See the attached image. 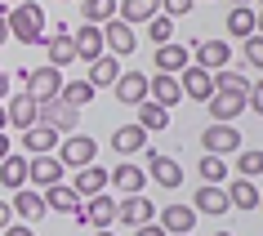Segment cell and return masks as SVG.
Instances as JSON below:
<instances>
[{"label":"cell","mask_w":263,"mask_h":236,"mask_svg":"<svg viewBox=\"0 0 263 236\" xmlns=\"http://www.w3.org/2000/svg\"><path fill=\"white\" fill-rule=\"evenodd\" d=\"M9 36L23 45H45V36H49V27H45V9L36 5V0H23V5H14L9 9Z\"/></svg>","instance_id":"6da1fadb"},{"label":"cell","mask_w":263,"mask_h":236,"mask_svg":"<svg viewBox=\"0 0 263 236\" xmlns=\"http://www.w3.org/2000/svg\"><path fill=\"white\" fill-rule=\"evenodd\" d=\"M18 81H23V89H27L36 103H49V98H58V89H63V71L45 63V67H23Z\"/></svg>","instance_id":"7a4b0ae2"},{"label":"cell","mask_w":263,"mask_h":236,"mask_svg":"<svg viewBox=\"0 0 263 236\" xmlns=\"http://www.w3.org/2000/svg\"><path fill=\"white\" fill-rule=\"evenodd\" d=\"M58 161H63V169H85V165H94V156H98V139H85V134H67V139L58 143Z\"/></svg>","instance_id":"3957f363"},{"label":"cell","mask_w":263,"mask_h":236,"mask_svg":"<svg viewBox=\"0 0 263 236\" xmlns=\"http://www.w3.org/2000/svg\"><path fill=\"white\" fill-rule=\"evenodd\" d=\"M76 223H85V227H94V232H107L111 223H116V201H111L107 192L89 196L81 209H76Z\"/></svg>","instance_id":"277c9868"},{"label":"cell","mask_w":263,"mask_h":236,"mask_svg":"<svg viewBox=\"0 0 263 236\" xmlns=\"http://www.w3.org/2000/svg\"><path fill=\"white\" fill-rule=\"evenodd\" d=\"M187 54L196 58V67H205V71H223V67H232V45L228 41H192L187 45Z\"/></svg>","instance_id":"5b68a950"},{"label":"cell","mask_w":263,"mask_h":236,"mask_svg":"<svg viewBox=\"0 0 263 236\" xmlns=\"http://www.w3.org/2000/svg\"><path fill=\"white\" fill-rule=\"evenodd\" d=\"M147 85H152V76H147V71L125 67L121 81L111 85V94H116V103H125V107H139V103H147Z\"/></svg>","instance_id":"8992f818"},{"label":"cell","mask_w":263,"mask_h":236,"mask_svg":"<svg viewBox=\"0 0 263 236\" xmlns=\"http://www.w3.org/2000/svg\"><path fill=\"white\" fill-rule=\"evenodd\" d=\"M45 54H49V67H67V63H76V45H71V27L67 23H54L49 27V36H45Z\"/></svg>","instance_id":"52a82bcc"},{"label":"cell","mask_w":263,"mask_h":236,"mask_svg":"<svg viewBox=\"0 0 263 236\" xmlns=\"http://www.w3.org/2000/svg\"><path fill=\"white\" fill-rule=\"evenodd\" d=\"M36 125H49V129H58V134H76L81 111L67 107V103H58V98H49V103H41V121H36Z\"/></svg>","instance_id":"ba28073f"},{"label":"cell","mask_w":263,"mask_h":236,"mask_svg":"<svg viewBox=\"0 0 263 236\" xmlns=\"http://www.w3.org/2000/svg\"><path fill=\"white\" fill-rule=\"evenodd\" d=\"M179 85H183V98H192V103H210L214 98V71H205V67H183Z\"/></svg>","instance_id":"9c48e42d"},{"label":"cell","mask_w":263,"mask_h":236,"mask_svg":"<svg viewBox=\"0 0 263 236\" xmlns=\"http://www.w3.org/2000/svg\"><path fill=\"white\" fill-rule=\"evenodd\" d=\"M5 111H9V125H14L18 134H27V129L36 125V121H41V103H36V98H31L27 89L9 98V103H5Z\"/></svg>","instance_id":"30bf717a"},{"label":"cell","mask_w":263,"mask_h":236,"mask_svg":"<svg viewBox=\"0 0 263 236\" xmlns=\"http://www.w3.org/2000/svg\"><path fill=\"white\" fill-rule=\"evenodd\" d=\"M103 45H107L111 58H125V54H134V49H139V36H134V27H129V23L111 18L107 27H103Z\"/></svg>","instance_id":"8fae6325"},{"label":"cell","mask_w":263,"mask_h":236,"mask_svg":"<svg viewBox=\"0 0 263 236\" xmlns=\"http://www.w3.org/2000/svg\"><path fill=\"white\" fill-rule=\"evenodd\" d=\"M152 219H156V205L147 196H125L116 205V223H125V227H147Z\"/></svg>","instance_id":"7c38bea8"},{"label":"cell","mask_w":263,"mask_h":236,"mask_svg":"<svg viewBox=\"0 0 263 236\" xmlns=\"http://www.w3.org/2000/svg\"><path fill=\"white\" fill-rule=\"evenodd\" d=\"M107 183H111V174L103 165H85V169H76V174H71V192L76 196H85V201H89V196H98V192H107Z\"/></svg>","instance_id":"4fadbf2b"},{"label":"cell","mask_w":263,"mask_h":236,"mask_svg":"<svg viewBox=\"0 0 263 236\" xmlns=\"http://www.w3.org/2000/svg\"><path fill=\"white\" fill-rule=\"evenodd\" d=\"M156 223H161V232H165V236H192L196 209H192V205H170V209L156 214Z\"/></svg>","instance_id":"5bb4252c"},{"label":"cell","mask_w":263,"mask_h":236,"mask_svg":"<svg viewBox=\"0 0 263 236\" xmlns=\"http://www.w3.org/2000/svg\"><path fill=\"white\" fill-rule=\"evenodd\" d=\"M58 143H63V134L49 125H31L27 134H23V156H54Z\"/></svg>","instance_id":"9a60e30c"},{"label":"cell","mask_w":263,"mask_h":236,"mask_svg":"<svg viewBox=\"0 0 263 236\" xmlns=\"http://www.w3.org/2000/svg\"><path fill=\"white\" fill-rule=\"evenodd\" d=\"M205 156H232L241 152V134H236L232 125H205Z\"/></svg>","instance_id":"2e32d148"},{"label":"cell","mask_w":263,"mask_h":236,"mask_svg":"<svg viewBox=\"0 0 263 236\" xmlns=\"http://www.w3.org/2000/svg\"><path fill=\"white\" fill-rule=\"evenodd\" d=\"M27 183H36V187L63 183V161L58 156H27Z\"/></svg>","instance_id":"e0dca14e"},{"label":"cell","mask_w":263,"mask_h":236,"mask_svg":"<svg viewBox=\"0 0 263 236\" xmlns=\"http://www.w3.org/2000/svg\"><path fill=\"white\" fill-rule=\"evenodd\" d=\"M71 45H76V58H81V63H94V58H103V49H107V45H103V27H89V23L71 31Z\"/></svg>","instance_id":"ac0fdd59"},{"label":"cell","mask_w":263,"mask_h":236,"mask_svg":"<svg viewBox=\"0 0 263 236\" xmlns=\"http://www.w3.org/2000/svg\"><path fill=\"white\" fill-rule=\"evenodd\" d=\"M9 209H14V219H23L27 227H31V223H41L45 214H49V209H45V196H41V192H31V187L14 192V205H9Z\"/></svg>","instance_id":"d6986e66"},{"label":"cell","mask_w":263,"mask_h":236,"mask_svg":"<svg viewBox=\"0 0 263 236\" xmlns=\"http://www.w3.org/2000/svg\"><path fill=\"white\" fill-rule=\"evenodd\" d=\"M121 58H111V54H103V58H94L89 63V71H85V81L94 85V89H111V85L121 81Z\"/></svg>","instance_id":"ffe728a7"},{"label":"cell","mask_w":263,"mask_h":236,"mask_svg":"<svg viewBox=\"0 0 263 236\" xmlns=\"http://www.w3.org/2000/svg\"><path fill=\"white\" fill-rule=\"evenodd\" d=\"M147 98L152 103H161V107H174V103H183V85H179V76H165V71H156L152 76V85H147Z\"/></svg>","instance_id":"44dd1931"},{"label":"cell","mask_w":263,"mask_h":236,"mask_svg":"<svg viewBox=\"0 0 263 236\" xmlns=\"http://www.w3.org/2000/svg\"><path fill=\"white\" fill-rule=\"evenodd\" d=\"M192 209L196 214H210V219H219V214H228V192H223V187H210V183H201V187H196V201H192Z\"/></svg>","instance_id":"7402d4cb"},{"label":"cell","mask_w":263,"mask_h":236,"mask_svg":"<svg viewBox=\"0 0 263 236\" xmlns=\"http://www.w3.org/2000/svg\"><path fill=\"white\" fill-rule=\"evenodd\" d=\"M147 179H156L161 187H179V183H183V169H179V161H170V156L147 152Z\"/></svg>","instance_id":"603a6c76"},{"label":"cell","mask_w":263,"mask_h":236,"mask_svg":"<svg viewBox=\"0 0 263 236\" xmlns=\"http://www.w3.org/2000/svg\"><path fill=\"white\" fill-rule=\"evenodd\" d=\"M161 14V0H121L116 5V18L129 23V27H139V23H152Z\"/></svg>","instance_id":"cb8c5ba5"},{"label":"cell","mask_w":263,"mask_h":236,"mask_svg":"<svg viewBox=\"0 0 263 236\" xmlns=\"http://www.w3.org/2000/svg\"><path fill=\"white\" fill-rule=\"evenodd\" d=\"M0 187H9V192H23L27 187V156L23 152H9L0 161Z\"/></svg>","instance_id":"d4e9b609"},{"label":"cell","mask_w":263,"mask_h":236,"mask_svg":"<svg viewBox=\"0 0 263 236\" xmlns=\"http://www.w3.org/2000/svg\"><path fill=\"white\" fill-rule=\"evenodd\" d=\"M143 183H147V169H139L134 161H125V165L111 169V187H121L125 196H143Z\"/></svg>","instance_id":"484cf974"},{"label":"cell","mask_w":263,"mask_h":236,"mask_svg":"<svg viewBox=\"0 0 263 236\" xmlns=\"http://www.w3.org/2000/svg\"><path fill=\"white\" fill-rule=\"evenodd\" d=\"M241 107H246V98H232V94H214L205 103V111H210L214 125H232L236 116H241Z\"/></svg>","instance_id":"4316f807"},{"label":"cell","mask_w":263,"mask_h":236,"mask_svg":"<svg viewBox=\"0 0 263 236\" xmlns=\"http://www.w3.org/2000/svg\"><path fill=\"white\" fill-rule=\"evenodd\" d=\"M187 45H179V41H170V45H156V67L165 71V76H179L183 67H187Z\"/></svg>","instance_id":"83f0119b"},{"label":"cell","mask_w":263,"mask_h":236,"mask_svg":"<svg viewBox=\"0 0 263 236\" xmlns=\"http://www.w3.org/2000/svg\"><path fill=\"white\" fill-rule=\"evenodd\" d=\"M223 192H228V205L232 209H259V187H254V179H232Z\"/></svg>","instance_id":"f1b7e54d"},{"label":"cell","mask_w":263,"mask_h":236,"mask_svg":"<svg viewBox=\"0 0 263 236\" xmlns=\"http://www.w3.org/2000/svg\"><path fill=\"white\" fill-rule=\"evenodd\" d=\"M254 14H259V9H250V5H232L223 27L232 31L236 41H250V36H259V31H254Z\"/></svg>","instance_id":"f546056e"},{"label":"cell","mask_w":263,"mask_h":236,"mask_svg":"<svg viewBox=\"0 0 263 236\" xmlns=\"http://www.w3.org/2000/svg\"><path fill=\"white\" fill-rule=\"evenodd\" d=\"M111 147H116L121 156L143 152V147H147V129H143V125H121L116 134H111Z\"/></svg>","instance_id":"4dcf8cb0"},{"label":"cell","mask_w":263,"mask_h":236,"mask_svg":"<svg viewBox=\"0 0 263 236\" xmlns=\"http://www.w3.org/2000/svg\"><path fill=\"white\" fill-rule=\"evenodd\" d=\"M214 94L246 98V94H250V81H246V71H236V67H223V71H214Z\"/></svg>","instance_id":"1f68e13d"},{"label":"cell","mask_w":263,"mask_h":236,"mask_svg":"<svg viewBox=\"0 0 263 236\" xmlns=\"http://www.w3.org/2000/svg\"><path fill=\"white\" fill-rule=\"evenodd\" d=\"M45 209H63V214H76V209H81V196L71 192L67 183H54V187H45Z\"/></svg>","instance_id":"d6a6232c"},{"label":"cell","mask_w":263,"mask_h":236,"mask_svg":"<svg viewBox=\"0 0 263 236\" xmlns=\"http://www.w3.org/2000/svg\"><path fill=\"white\" fill-rule=\"evenodd\" d=\"M94 94H98V89H94L89 81H63V89H58V103H67V107L81 111L85 103H94Z\"/></svg>","instance_id":"836d02e7"},{"label":"cell","mask_w":263,"mask_h":236,"mask_svg":"<svg viewBox=\"0 0 263 236\" xmlns=\"http://www.w3.org/2000/svg\"><path fill=\"white\" fill-rule=\"evenodd\" d=\"M116 5L121 0H81V14L89 27H107L111 18H116Z\"/></svg>","instance_id":"e575fe53"},{"label":"cell","mask_w":263,"mask_h":236,"mask_svg":"<svg viewBox=\"0 0 263 236\" xmlns=\"http://www.w3.org/2000/svg\"><path fill=\"white\" fill-rule=\"evenodd\" d=\"M139 125L147 129V134H161V129H170V111L147 98V103H139Z\"/></svg>","instance_id":"d590c367"},{"label":"cell","mask_w":263,"mask_h":236,"mask_svg":"<svg viewBox=\"0 0 263 236\" xmlns=\"http://www.w3.org/2000/svg\"><path fill=\"white\" fill-rule=\"evenodd\" d=\"M201 183H210V187H223V183H228L223 156H205V152H201Z\"/></svg>","instance_id":"8d00e7d4"},{"label":"cell","mask_w":263,"mask_h":236,"mask_svg":"<svg viewBox=\"0 0 263 236\" xmlns=\"http://www.w3.org/2000/svg\"><path fill=\"white\" fill-rule=\"evenodd\" d=\"M263 174V152L250 147V152H236V179H259Z\"/></svg>","instance_id":"74e56055"},{"label":"cell","mask_w":263,"mask_h":236,"mask_svg":"<svg viewBox=\"0 0 263 236\" xmlns=\"http://www.w3.org/2000/svg\"><path fill=\"white\" fill-rule=\"evenodd\" d=\"M147 36H152L156 45H170V36H174V18H165V14H156L152 23H147Z\"/></svg>","instance_id":"f35d334b"},{"label":"cell","mask_w":263,"mask_h":236,"mask_svg":"<svg viewBox=\"0 0 263 236\" xmlns=\"http://www.w3.org/2000/svg\"><path fill=\"white\" fill-rule=\"evenodd\" d=\"M241 54H246L250 67H263V36H250V41H241Z\"/></svg>","instance_id":"ab89813d"},{"label":"cell","mask_w":263,"mask_h":236,"mask_svg":"<svg viewBox=\"0 0 263 236\" xmlns=\"http://www.w3.org/2000/svg\"><path fill=\"white\" fill-rule=\"evenodd\" d=\"M192 5L196 0H161V14L165 18H183V14H192Z\"/></svg>","instance_id":"60d3db41"},{"label":"cell","mask_w":263,"mask_h":236,"mask_svg":"<svg viewBox=\"0 0 263 236\" xmlns=\"http://www.w3.org/2000/svg\"><path fill=\"white\" fill-rule=\"evenodd\" d=\"M246 107H254V111L263 116V81H254V85H250V94H246Z\"/></svg>","instance_id":"b9f144b4"},{"label":"cell","mask_w":263,"mask_h":236,"mask_svg":"<svg viewBox=\"0 0 263 236\" xmlns=\"http://www.w3.org/2000/svg\"><path fill=\"white\" fill-rule=\"evenodd\" d=\"M0 236H36V232H31L27 223H9V227H5V232H0Z\"/></svg>","instance_id":"7bdbcfd3"},{"label":"cell","mask_w":263,"mask_h":236,"mask_svg":"<svg viewBox=\"0 0 263 236\" xmlns=\"http://www.w3.org/2000/svg\"><path fill=\"white\" fill-rule=\"evenodd\" d=\"M5 18H9V5H0V45L9 41V23H5Z\"/></svg>","instance_id":"ee69618b"},{"label":"cell","mask_w":263,"mask_h":236,"mask_svg":"<svg viewBox=\"0 0 263 236\" xmlns=\"http://www.w3.org/2000/svg\"><path fill=\"white\" fill-rule=\"evenodd\" d=\"M134 236H165V232H161V223H147V227H134Z\"/></svg>","instance_id":"f6af8a7d"},{"label":"cell","mask_w":263,"mask_h":236,"mask_svg":"<svg viewBox=\"0 0 263 236\" xmlns=\"http://www.w3.org/2000/svg\"><path fill=\"white\" fill-rule=\"evenodd\" d=\"M9 223H14V209H9V205H5V201H0V232H5Z\"/></svg>","instance_id":"bcb514c9"},{"label":"cell","mask_w":263,"mask_h":236,"mask_svg":"<svg viewBox=\"0 0 263 236\" xmlns=\"http://www.w3.org/2000/svg\"><path fill=\"white\" fill-rule=\"evenodd\" d=\"M9 152H14V147H9V139H5V129H0V161H5Z\"/></svg>","instance_id":"7dc6e473"},{"label":"cell","mask_w":263,"mask_h":236,"mask_svg":"<svg viewBox=\"0 0 263 236\" xmlns=\"http://www.w3.org/2000/svg\"><path fill=\"white\" fill-rule=\"evenodd\" d=\"M5 94H9V71L0 67V98H5Z\"/></svg>","instance_id":"c3c4849f"},{"label":"cell","mask_w":263,"mask_h":236,"mask_svg":"<svg viewBox=\"0 0 263 236\" xmlns=\"http://www.w3.org/2000/svg\"><path fill=\"white\" fill-rule=\"evenodd\" d=\"M9 125V111H5V98H0V129Z\"/></svg>","instance_id":"681fc988"},{"label":"cell","mask_w":263,"mask_h":236,"mask_svg":"<svg viewBox=\"0 0 263 236\" xmlns=\"http://www.w3.org/2000/svg\"><path fill=\"white\" fill-rule=\"evenodd\" d=\"M254 31H259V36H263V9H259V14H254Z\"/></svg>","instance_id":"f907efd6"},{"label":"cell","mask_w":263,"mask_h":236,"mask_svg":"<svg viewBox=\"0 0 263 236\" xmlns=\"http://www.w3.org/2000/svg\"><path fill=\"white\" fill-rule=\"evenodd\" d=\"M5 5H9V9H14V5H23V0H5Z\"/></svg>","instance_id":"816d5d0a"},{"label":"cell","mask_w":263,"mask_h":236,"mask_svg":"<svg viewBox=\"0 0 263 236\" xmlns=\"http://www.w3.org/2000/svg\"><path fill=\"white\" fill-rule=\"evenodd\" d=\"M232 5H254V0H232Z\"/></svg>","instance_id":"f5cc1de1"},{"label":"cell","mask_w":263,"mask_h":236,"mask_svg":"<svg viewBox=\"0 0 263 236\" xmlns=\"http://www.w3.org/2000/svg\"><path fill=\"white\" fill-rule=\"evenodd\" d=\"M259 214H263V192H259Z\"/></svg>","instance_id":"db71d44e"},{"label":"cell","mask_w":263,"mask_h":236,"mask_svg":"<svg viewBox=\"0 0 263 236\" xmlns=\"http://www.w3.org/2000/svg\"><path fill=\"white\" fill-rule=\"evenodd\" d=\"M214 236H232V232H214Z\"/></svg>","instance_id":"11a10c76"},{"label":"cell","mask_w":263,"mask_h":236,"mask_svg":"<svg viewBox=\"0 0 263 236\" xmlns=\"http://www.w3.org/2000/svg\"><path fill=\"white\" fill-rule=\"evenodd\" d=\"M94 236H111V232H94Z\"/></svg>","instance_id":"9f6ffc18"},{"label":"cell","mask_w":263,"mask_h":236,"mask_svg":"<svg viewBox=\"0 0 263 236\" xmlns=\"http://www.w3.org/2000/svg\"><path fill=\"white\" fill-rule=\"evenodd\" d=\"M63 5H67V0H63Z\"/></svg>","instance_id":"6f0895ef"},{"label":"cell","mask_w":263,"mask_h":236,"mask_svg":"<svg viewBox=\"0 0 263 236\" xmlns=\"http://www.w3.org/2000/svg\"><path fill=\"white\" fill-rule=\"evenodd\" d=\"M259 5H263V0H259Z\"/></svg>","instance_id":"680465c9"}]
</instances>
